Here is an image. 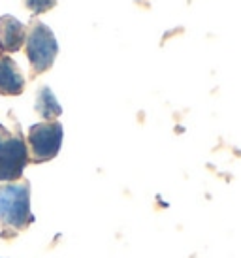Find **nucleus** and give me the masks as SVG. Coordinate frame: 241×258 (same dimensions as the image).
<instances>
[{"mask_svg":"<svg viewBox=\"0 0 241 258\" xmlns=\"http://www.w3.org/2000/svg\"><path fill=\"white\" fill-rule=\"evenodd\" d=\"M55 2H57V0H27V6H29L32 12L40 14V12L49 10L51 6H55Z\"/></svg>","mask_w":241,"mask_h":258,"instance_id":"obj_8","label":"nucleus"},{"mask_svg":"<svg viewBox=\"0 0 241 258\" xmlns=\"http://www.w3.org/2000/svg\"><path fill=\"white\" fill-rule=\"evenodd\" d=\"M25 42V27L12 15L0 17V49L14 53Z\"/></svg>","mask_w":241,"mask_h":258,"instance_id":"obj_5","label":"nucleus"},{"mask_svg":"<svg viewBox=\"0 0 241 258\" xmlns=\"http://www.w3.org/2000/svg\"><path fill=\"white\" fill-rule=\"evenodd\" d=\"M29 162V151L21 138H6L0 145V181H17Z\"/></svg>","mask_w":241,"mask_h":258,"instance_id":"obj_4","label":"nucleus"},{"mask_svg":"<svg viewBox=\"0 0 241 258\" xmlns=\"http://www.w3.org/2000/svg\"><path fill=\"white\" fill-rule=\"evenodd\" d=\"M34 222L30 211V186L29 183L0 186V224L6 230H25Z\"/></svg>","mask_w":241,"mask_h":258,"instance_id":"obj_1","label":"nucleus"},{"mask_svg":"<svg viewBox=\"0 0 241 258\" xmlns=\"http://www.w3.org/2000/svg\"><path fill=\"white\" fill-rule=\"evenodd\" d=\"M8 138V134H6V130L2 128V126H0V145H2V142H4V140H6Z\"/></svg>","mask_w":241,"mask_h":258,"instance_id":"obj_9","label":"nucleus"},{"mask_svg":"<svg viewBox=\"0 0 241 258\" xmlns=\"http://www.w3.org/2000/svg\"><path fill=\"white\" fill-rule=\"evenodd\" d=\"M25 89V78L10 57H0V94L15 96Z\"/></svg>","mask_w":241,"mask_h":258,"instance_id":"obj_6","label":"nucleus"},{"mask_svg":"<svg viewBox=\"0 0 241 258\" xmlns=\"http://www.w3.org/2000/svg\"><path fill=\"white\" fill-rule=\"evenodd\" d=\"M57 51L58 45L53 30L43 23L34 25L29 38H27V55H29V60L34 68V72H45L55 62Z\"/></svg>","mask_w":241,"mask_h":258,"instance_id":"obj_2","label":"nucleus"},{"mask_svg":"<svg viewBox=\"0 0 241 258\" xmlns=\"http://www.w3.org/2000/svg\"><path fill=\"white\" fill-rule=\"evenodd\" d=\"M36 111L42 115L43 119H57L58 115L63 113V108L57 102V96L53 94L49 87H43L38 93L36 98Z\"/></svg>","mask_w":241,"mask_h":258,"instance_id":"obj_7","label":"nucleus"},{"mask_svg":"<svg viewBox=\"0 0 241 258\" xmlns=\"http://www.w3.org/2000/svg\"><path fill=\"white\" fill-rule=\"evenodd\" d=\"M29 144L36 162H45L57 157L63 144V126L58 122L34 124L29 132Z\"/></svg>","mask_w":241,"mask_h":258,"instance_id":"obj_3","label":"nucleus"}]
</instances>
